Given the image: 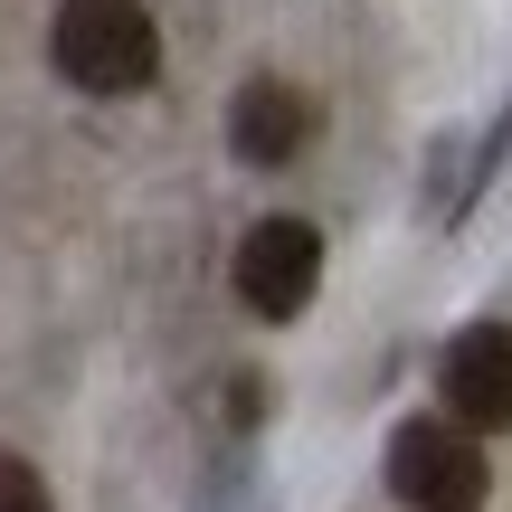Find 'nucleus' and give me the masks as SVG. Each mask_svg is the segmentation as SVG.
<instances>
[{"instance_id": "1", "label": "nucleus", "mask_w": 512, "mask_h": 512, "mask_svg": "<svg viewBox=\"0 0 512 512\" xmlns=\"http://www.w3.org/2000/svg\"><path fill=\"white\" fill-rule=\"evenodd\" d=\"M48 57L76 95H133L162 76V29L143 0H57Z\"/></svg>"}, {"instance_id": "2", "label": "nucleus", "mask_w": 512, "mask_h": 512, "mask_svg": "<svg viewBox=\"0 0 512 512\" xmlns=\"http://www.w3.org/2000/svg\"><path fill=\"white\" fill-rule=\"evenodd\" d=\"M389 494L408 512H484V494H494L484 437L456 418H408L389 437Z\"/></svg>"}, {"instance_id": "3", "label": "nucleus", "mask_w": 512, "mask_h": 512, "mask_svg": "<svg viewBox=\"0 0 512 512\" xmlns=\"http://www.w3.org/2000/svg\"><path fill=\"white\" fill-rule=\"evenodd\" d=\"M323 285V238L304 219H256L247 247H238V304L256 323H294Z\"/></svg>"}, {"instance_id": "4", "label": "nucleus", "mask_w": 512, "mask_h": 512, "mask_svg": "<svg viewBox=\"0 0 512 512\" xmlns=\"http://www.w3.org/2000/svg\"><path fill=\"white\" fill-rule=\"evenodd\" d=\"M437 399H446V418L475 427V437L484 427H512V323H475V332L446 342Z\"/></svg>"}, {"instance_id": "5", "label": "nucleus", "mask_w": 512, "mask_h": 512, "mask_svg": "<svg viewBox=\"0 0 512 512\" xmlns=\"http://www.w3.org/2000/svg\"><path fill=\"white\" fill-rule=\"evenodd\" d=\"M228 143H238V162H256V171H285L294 152L313 143V95L285 86V76H247L238 105H228Z\"/></svg>"}, {"instance_id": "6", "label": "nucleus", "mask_w": 512, "mask_h": 512, "mask_svg": "<svg viewBox=\"0 0 512 512\" xmlns=\"http://www.w3.org/2000/svg\"><path fill=\"white\" fill-rule=\"evenodd\" d=\"M0 512H48V484H38V465H29V456H10V446H0Z\"/></svg>"}]
</instances>
